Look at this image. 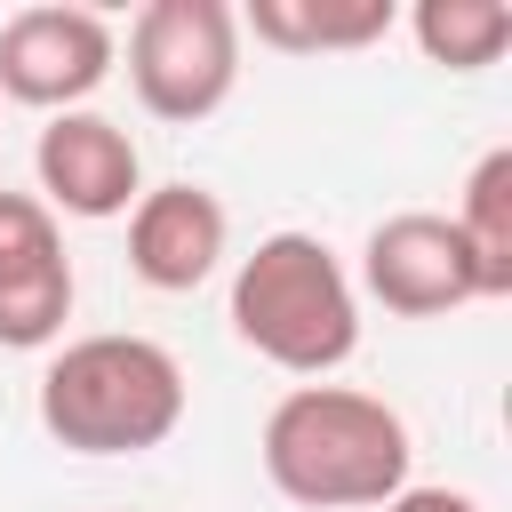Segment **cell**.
Masks as SVG:
<instances>
[{
    "mask_svg": "<svg viewBox=\"0 0 512 512\" xmlns=\"http://www.w3.org/2000/svg\"><path fill=\"white\" fill-rule=\"evenodd\" d=\"M184 424V368L168 344L104 328L40 368V432L72 456H144Z\"/></svg>",
    "mask_w": 512,
    "mask_h": 512,
    "instance_id": "cell-3",
    "label": "cell"
},
{
    "mask_svg": "<svg viewBox=\"0 0 512 512\" xmlns=\"http://www.w3.org/2000/svg\"><path fill=\"white\" fill-rule=\"evenodd\" d=\"M448 224L464 232V248H472V264H480L488 304H496V296H512V144H496V152H480V160H472L464 200H456V216H448Z\"/></svg>",
    "mask_w": 512,
    "mask_h": 512,
    "instance_id": "cell-11",
    "label": "cell"
},
{
    "mask_svg": "<svg viewBox=\"0 0 512 512\" xmlns=\"http://www.w3.org/2000/svg\"><path fill=\"white\" fill-rule=\"evenodd\" d=\"M72 256L40 192H0V344L8 352H48L72 320Z\"/></svg>",
    "mask_w": 512,
    "mask_h": 512,
    "instance_id": "cell-8",
    "label": "cell"
},
{
    "mask_svg": "<svg viewBox=\"0 0 512 512\" xmlns=\"http://www.w3.org/2000/svg\"><path fill=\"white\" fill-rule=\"evenodd\" d=\"M232 336L256 360L328 384L360 352V288L320 232H264L232 264Z\"/></svg>",
    "mask_w": 512,
    "mask_h": 512,
    "instance_id": "cell-2",
    "label": "cell"
},
{
    "mask_svg": "<svg viewBox=\"0 0 512 512\" xmlns=\"http://www.w3.org/2000/svg\"><path fill=\"white\" fill-rule=\"evenodd\" d=\"M392 24H400L392 0H248L240 8V32H256L280 56H344L384 40Z\"/></svg>",
    "mask_w": 512,
    "mask_h": 512,
    "instance_id": "cell-10",
    "label": "cell"
},
{
    "mask_svg": "<svg viewBox=\"0 0 512 512\" xmlns=\"http://www.w3.org/2000/svg\"><path fill=\"white\" fill-rule=\"evenodd\" d=\"M264 480L304 512H384L408 488V424L376 392L296 384L264 416Z\"/></svg>",
    "mask_w": 512,
    "mask_h": 512,
    "instance_id": "cell-1",
    "label": "cell"
},
{
    "mask_svg": "<svg viewBox=\"0 0 512 512\" xmlns=\"http://www.w3.org/2000/svg\"><path fill=\"white\" fill-rule=\"evenodd\" d=\"M408 32H416L424 64H440V72H488L512 48V8L504 0H416Z\"/></svg>",
    "mask_w": 512,
    "mask_h": 512,
    "instance_id": "cell-12",
    "label": "cell"
},
{
    "mask_svg": "<svg viewBox=\"0 0 512 512\" xmlns=\"http://www.w3.org/2000/svg\"><path fill=\"white\" fill-rule=\"evenodd\" d=\"M232 216L208 184H152L128 208V272L160 296H192L216 264H224Z\"/></svg>",
    "mask_w": 512,
    "mask_h": 512,
    "instance_id": "cell-9",
    "label": "cell"
},
{
    "mask_svg": "<svg viewBox=\"0 0 512 512\" xmlns=\"http://www.w3.org/2000/svg\"><path fill=\"white\" fill-rule=\"evenodd\" d=\"M360 288L400 312V320H440V312H464V304H488L480 288V264L464 248V232L440 216V208H400L368 232L360 248Z\"/></svg>",
    "mask_w": 512,
    "mask_h": 512,
    "instance_id": "cell-6",
    "label": "cell"
},
{
    "mask_svg": "<svg viewBox=\"0 0 512 512\" xmlns=\"http://www.w3.org/2000/svg\"><path fill=\"white\" fill-rule=\"evenodd\" d=\"M32 176H40V208H48V216L64 208V216H80V224H112V216H128L136 192H144L136 136H128L112 112H96V104L48 112V128H40V144H32Z\"/></svg>",
    "mask_w": 512,
    "mask_h": 512,
    "instance_id": "cell-7",
    "label": "cell"
},
{
    "mask_svg": "<svg viewBox=\"0 0 512 512\" xmlns=\"http://www.w3.org/2000/svg\"><path fill=\"white\" fill-rule=\"evenodd\" d=\"M112 64H120V40H112V16H96V8L40 0L0 24V96L8 104L80 112L112 80Z\"/></svg>",
    "mask_w": 512,
    "mask_h": 512,
    "instance_id": "cell-5",
    "label": "cell"
},
{
    "mask_svg": "<svg viewBox=\"0 0 512 512\" xmlns=\"http://www.w3.org/2000/svg\"><path fill=\"white\" fill-rule=\"evenodd\" d=\"M384 512H480V496H464V488H416V480H408Z\"/></svg>",
    "mask_w": 512,
    "mask_h": 512,
    "instance_id": "cell-13",
    "label": "cell"
},
{
    "mask_svg": "<svg viewBox=\"0 0 512 512\" xmlns=\"http://www.w3.org/2000/svg\"><path fill=\"white\" fill-rule=\"evenodd\" d=\"M128 88L152 120H208L240 88V8L232 0H144L128 24Z\"/></svg>",
    "mask_w": 512,
    "mask_h": 512,
    "instance_id": "cell-4",
    "label": "cell"
}]
</instances>
